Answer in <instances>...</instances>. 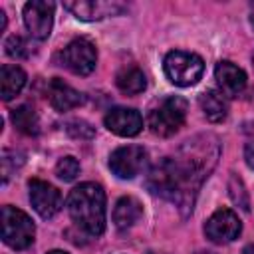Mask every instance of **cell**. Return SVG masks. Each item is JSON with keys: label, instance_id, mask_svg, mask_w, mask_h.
Listing matches in <instances>:
<instances>
[{"label": "cell", "instance_id": "6da1fadb", "mask_svg": "<svg viewBox=\"0 0 254 254\" xmlns=\"http://www.w3.org/2000/svg\"><path fill=\"white\" fill-rule=\"evenodd\" d=\"M220 157V143L214 135L202 133L187 139L175 155L163 157L147 175V189L171 202L183 214L192 212L196 194Z\"/></svg>", "mask_w": 254, "mask_h": 254}, {"label": "cell", "instance_id": "7a4b0ae2", "mask_svg": "<svg viewBox=\"0 0 254 254\" xmlns=\"http://www.w3.org/2000/svg\"><path fill=\"white\" fill-rule=\"evenodd\" d=\"M67 212L73 224L87 236L105 230V190L97 183H81L67 196Z\"/></svg>", "mask_w": 254, "mask_h": 254}, {"label": "cell", "instance_id": "3957f363", "mask_svg": "<svg viewBox=\"0 0 254 254\" xmlns=\"http://www.w3.org/2000/svg\"><path fill=\"white\" fill-rule=\"evenodd\" d=\"M0 220H2V240L10 248L26 250L34 242L36 226L24 210H20L12 204H6V206H2Z\"/></svg>", "mask_w": 254, "mask_h": 254}, {"label": "cell", "instance_id": "277c9868", "mask_svg": "<svg viewBox=\"0 0 254 254\" xmlns=\"http://www.w3.org/2000/svg\"><path fill=\"white\" fill-rule=\"evenodd\" d=\"M187 101L179 95L165 97L155 109L149 113V129L159 137H171L175 135L185 119H187Z\"/></svg>", "mask_w": 254, "mask_h": 254}, {"label": "cell", "instance_id": "5b68a950", "mask_svg": "<svg viewBox=\"0 0 254 254\" xmlns=\"http://www.w3.org/2000/svg\"><path fill=\"white\" fill-rule=\"evenodd\" d=\"M163 67H165V73L171 83H175L179 87H190L202 77L204 62L200 56H196L192 52L175 50L165 56Z\"/></svg>", "mask_w": 254, "mask_h": 254}, {"label": "cell", "instance_id": "8992f818", "mask_svg": "<svg viewBox=\"0 0 254 254\" xmlns=\"http://www.w3.org/2000/svg\"><path fill=\"white\" fill-rule=\"evenodd\" d=\"M60 60H62V65L67 67L71 73L89 75L97 64V50L89 40L75 38L60 52Z\"/></svg>", "mask_w": 254, "mask_h": 254}, {"label": "cell", "instance_id": "52a82bcc", "mask_svg": "<svg viewBox=\"0 0 254 254\" xmlns=\"http://www.w3.org/2000/svg\"><path fill=\"white\" fill-rule=\"evenodd\" d=\"M147 165V151L139 145H125L109 155V169L119 179L137 177Z\"/></svg>", "mask_w": 254, "mask_h": 254}, {"label": "cell", "instance_id": "ba28073f", "mask_svg": "<svg viewBox=\"0 0 254 254\" xmlns=\"http://www.w3.org/2000/svg\"><path fill=\"white\" fill-rule=\"evenodd\" d=\"M240 230H242V222H240L238 214L234 210H230V208H218L204 222L206 238L210 242H216V244L232 242L234 238H238Z\"/></svg>", "mask_w": 254, "mask_h": 254}, {"label": "cell", "instance_id": "9c48e42d", "mask_svg": "<svg viewBox=\"0 0 254 254\" xmlns=\"http://www.w3.org/2000/svg\"><path fill=\"white\" fill-rule=\"evenodd\" d=\"M54 10H56V4L46 0H32L24 4V24L32 38L46 40L52 34Z\"/></svg>", "mask_w": 254, "mask_h": 254}, {"label": "cell", "instance_id": "30bf717a", "mask_svg": "<svg viewBox=\"0 0 254 254\" xmlns=\"http://www.w3.org/2000/svg\"><path fill=\"white\" fill-rule=\"evenodd\" d=\"M28 190H30V202L42 218H52L60 212L62 194L54 185L40 179H32L28 183Z\"/></svg>", "mask_w": 254, "mask_h": 254}, {"label": "cell", "instance_id": "8fae6325", "mask_svg": "<svg viewBox=\"0 0 254 254\" xmlns=\"http://www.w3.org/2000/svg\"><path fill=\"white\" fill-rule=\"evenodd\" d=\"M105 127L119 137H135L143 129V117L131 107H113L105 115Z\"/></svg>", "mask_w": 254, "mask_h": 254}, {"label": "cell", "instance_id": "7c38bea8", "mask_svg": "<svg viewBox=\"0 0 254 254\" xmlns=\"http://www.w3.org/2000/svg\"><path fill=\"white\" fill-rule=\"evenodd\" d=\"M65 10H69L77 20L95 22L105 16H117L125 10L121 2H99V0H79V2H65Z\"/></svg>", "mask_w": 254, "mask_h": 254}, {"label": "cell", "instance_id": "4fadbf2b", "mask_svg": "<svg viewBox=\"0 0 254 254\" xmlns=\"http://www.w3.org/2000/svg\"><path fill=\"white\" fill-rule=\"evenodd\" d=\"M214 77L218 81L220 93L224 97H238L246 87V73L228 60H222L214 67Z\"/></svg>", "mask_w": 254, "mask_h": 254}, {"label": "cell", "instance_id": "5bb4252c", "mask_svg": "<svg viewBox=\"0 0 254 254\" xmlns=\"http://www.w3.org/2000/svg\"><path fill=\"white\" fill-rule=\"evenodd\" d=\"M48 101L56 111H69L83 103V93L73 89L69 83H65L60 77L50 79L48 83Z\"/></svg>", "mask_w": 254, "mask_h": 254}, {"label": "cell", "instance_id": "9a60e30c", "mask_svg": "<svg viewBox=\"0 0 254 254\" xmlns=\"http://www.w3.org/2000/svg\"><path fill=\"white\" fill-rule=\"evenodd\" d=\"M143 214V206L135 196H121L113 208V222L119 230L131 228Z\"/></svg>", "mask_w": 254, "mask_h": 254}, {"label": "cell", "instance_id": "2e32d148", "mask_svg": "<svg viewBox=\"0 0 254 254\" xmlns=\"http://www.w3.org/2000/svg\"><path fill=\"white\" fill-rule=\"evenodd\" d=\"M24 85H26V73L20 65L4 64L0 67V93L4 101H10L12 97H16Z\"/></svg>", "mask_w": 254, "mask_h": 254}, {"label": "cell", "instance_id": "e0dca14e", "mask_svg": "<svg viewBox=\"0 0 254 254\" xmlns=\"http://www.w3.org/2000/svg\"><path fill=\"white\" fill-rule=\"evenodd\" d=\"M198 103H200V109H202L204 117H206L210 123H220V121H224L226 115H228V101H226V97H224L220 91H216V89L204 91V93L200 95Z\"/></svg>", "mask_w": 254, "mask_h": 254}, {"label": "cell", "instance_id": "ac0fdd59", "mask_svg": "<svg viewBox=\"0 0 254 254\" xmlns=\"http://www.w3.org/2000/svg\"><path fill=\"white\" fill-rule=\"evenodd\" d=\"M115 85L125 95H137L147 87V79H145V73L139 67L129 65V67H123L115 75Z\"/></svg>", "mask_w": 254, "mask_h": 254}, {"label": "cell", "instance_id": "d6986e66", "mask_svg": "<svg viewBox=\"0 0 254 254\" xmlns=\"http://www.w3.org/2000/svg\"><path fill=\"white\" fill-rule=\"evenodd\" d=\"M10 119H12L14 127L20 133H24V135H36L40 131L38 115H36L34 107H30V105H20L18 109H14L12 115H10Z\"/></svg>", "mask_w": 254, "mask_h": 254}, {"label": "cell", "instance_id": "ffe728a7", "mask_svg": "<svg viewBox=\"0 0 254 254\" xmlns=\"http://www.w3.org/2000/svg\"><path fill=\"white\" fill-rule=\"evenodd\" d=\"M24 163V155L18 151H10L6 149L2 153V181L8 183V179L16 173V169H20Z\"/></svg>", "mask_w": 254, "mask_h": 254}, {"label": "cell", "instance_id": "44dd1931", "mask_svg": "<svg viewBox=\"0 0 254 254\" xmlns=\"http://www.w3.org/2000/svg\"><path fill=\"white\" fill-rule=\"evenodd\" d=\"M4 48H6V54L14 60H22V58L30 56V44L22 36H10L4 44Z\"/></svg>", "mask_w": 254, "mask_h": 254}, {"label": "cell", "instance_id": "7402d4cb", "mask_svg": "<svg viewBox=\"0 0 254 254\" xmlns=\"http://www.w3.org/2000/svg\"><path fill=\"white\" fill-rule=\"evenodd\" d=\"M56 175L62 181H73L79 175V163L75 157H64L56 165Z\"/></svg>", "mask_w": 254, "mask_h": 254}, {"label": "cell", "instance_id": "603a6c76", "mask_svg": "<svg viewBox=\"0 0 254 254\" xmlns=\"http://www.w3.org/2000/svg\"><path fill=\"white\" fill-rule=\"evenodd\" d=\"M230 194H232L234 202H238V206H242V210H248V196L244 194L242 181L236 179V177L230 179Z\"/></svg>", "mask_w": 254, "mask_h": 254}, {"label": "cell", "instance_id": "cb8c5ba5", "mask_svg": "<svg viewBox=\"0 0 254 254\" xmlns=\"http://www.w3.org/2000/svg\"><path fill=\"white\" fill-rule=\"evenodd\" d=\"M67 133L73 137H79V139H89V137H93L95 131H93V127H89L83 121H71V123H67Z\"/></svg>", "mask_w": 254, "mask_h": 254}, {"label": "cell", "instance_id": "d4e9b609", "mask_svg": "<svg viewBox=\"0 0 254 254\" xmlns=\"http://www.w3.org/2000/svg\"><path fill=\"white\" fill-rule=\"evenodd\" d=\"M244 159H246V165H248L250 169H254V141L246 145V149H244Z\"/></svg>", "mask_w": 254, "mask_h": 254}, {"label": "cell", "instance_id": "484cf974", "mask_svg": "<svg viewBox=\"0 0 254 254\" xmlns=\"http://www.w3.org/2000/svg\"><path fill=\"white\" fill-rule=\"evenodd\" d=\"M0 30H2V32L6 30V14H4L2 8H0Z\"/></svg>", "mask_w": 254, "mask_h": 254}, {"label": "cell", "instance_id": "4316f807", "mask_svg": "<svg viewBox=\"0 0 254 254\" xmlns=\"http://www.w3.org/2000/svg\"><path fill=\"white\" fill-rule=\"evenodd\" d=\"M242 254H254V244H248V246H244Z\"/></svg>", "mask_w": 254, "mask_h": 254}, {"label": "cell", "instance_id": "83f0119b", "mask_svg": "<svg viewBox=\"0 0 254 254\" xmlns=\"http://www.w3.org/2000/svg\"><path fill=\"white\" fill-rule=\"evenodd\" d=\"M48 254H67V252H64V250H50Z\"/></svg>", "mask_w": 254, "mask_h": 254}, {"label": "cell", "instance_id": "f1b7e54d", "mask_svg": "<svg viewBox=\"0 0 254 254\" xmlns=\"http://www.w3.org/2000/svg\"><path fill=\"white\" fill-rule=\"evenodd\" d=\"M250 22H252V26H254V4H252V14H250Z\"/></svg>", "mask_w": 254, "mask_h": 254}, {"label": "cell", "instance_id": "f546056e", "mask_svg": "<svg viewBox=\"0 0 254 254\" xmlns=\"http://www.w3.org/2000/svg\"><path fill=\"white\" fill-rule=\"evenodd\" d=\"M147 254H167V252H155V250H151V252H147Z\"/></svg>", "mask_w": 254, "mask_h": 254}]
</instances>
